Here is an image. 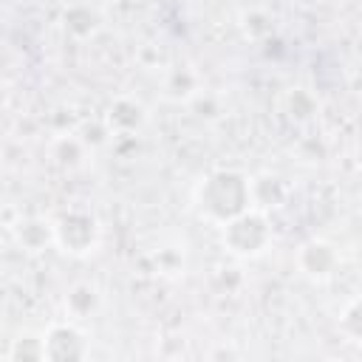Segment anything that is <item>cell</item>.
Masks as SVG:
<instances>
[{
    "label": "cell",
    "mask_w": 362,
    "mask_h": 362,
    "mask_svg": "<svg viewBox=\"0 0 362 362\" xmlns=\"http://www.w3.org/2000/svg\"><path fill=\"white\" fill-rule=\"evenodd\" d=\"M201 206L218 218V221H232L240 212H246V204L252 198L249 184L238 173H215L204 181L201 187Z\"/></svg>",
    "instance_id": "obj_1"
},
{
    "label": "cell",
    "mask_w": 362,
    "mask_h": 362,
    "mask_svg": "<svg viewBox=\"0 0 362 362\" xmlns=\"http://www.w3.org/2000/svg\"><path fill=\"white\" fill-rule=\"evenodd\" d=\"M223 240L229 243V249L235 255H257L269 240L266 221L260 215H255V212H240L238 218H232L226 223Z\"/></svg>",
    "instance_id": "obj_2"
},
{
    "label": "cell",
    "mask_w": 362,
    "mask_h": 362,
    "mask_svg": "<svg viewBox=\"0 0 362 362\" xmlns=\"http://www.w3.org/2000/svg\"><path fill=\"white\" fill-rule=\"evenodd\" d=\"M54 232H57L54 243H59L62 252H68V255H85L96 243V221L82 212H71L62 221H57Z\"/></svg>",
    "instance_id": "obj_3"
},
{
    "label": "cell",
    "mask_w": 362,
    "mask_h": 362,
    "mask_svg": "<svg viewBox=\"0 0 362 362\" xmlns=\"http://www.w3.org/2000/svg\"><path fill=\"white\" fill-rule=\"evenodd\" d=\"M45 342V359H82L88 356V342L74 325H51L48 334H42Z\"/></svg>",
    "instance_id": "obj_4"
},
{
    "label": "cell",
    "mask_w": 362,
    "mask_h": 362,
    "mask_svg": "<svg viewBox=\"0 0 362 362\" xmlns=\"http://www.w3.org/2000/svg\"><path fill=\"white\" fill-rule=\"evenodd\" d=\"M14 238H17V243H20L23 249L40 252V249H45V243L57 240V232H54V223L28 218V221H20V223L14 226Z\"/></svg>",
    "instance_id": "obj_5"
},
{
    "label": "cell",
    "mask_w": 362,
    "mask_h": 362,
    "mask_svg": "<svg viewBox=\"0 0 362 362\" xmlns=\"http://www.w3.org/2000/svg\"><path fill=\"white\" fill-rule=\"evenodd\" d=\"M6 359H8V362H20V359H45V342H42V337H40V339H37V337H20V339H14V345L8 348Z\"/></svg>",
    "instance_id": "obj_6"
},
{
    "label": "cell",
    "mask_w": 362,
    "mask_h": 362,
    "mask_svg": "<svg viewBox=\"0 0 362 362\" xmlns=\"http://www.w3.org/2000/svg\"><path fill=\"white\" fill-rule=\"evenodd\" d=\"M342 328L354 342H362V297L356 303H351L342 314Z\"/></svg>",
    "instance_id": "obj_7"
}]
</instances>
